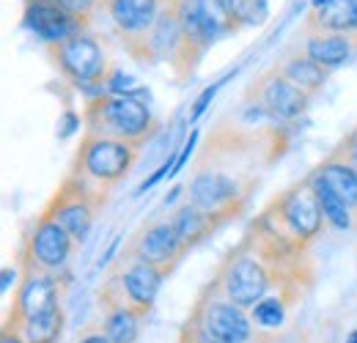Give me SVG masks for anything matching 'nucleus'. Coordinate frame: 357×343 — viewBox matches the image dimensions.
Listing matches in <instances>:
<instances>
[{
    "label": "nucleus",
    "mask_w": 357,
    "mask_h": 343,
    "mask_svg": "<svg viewBox=\"0 0 357 343\" xmlns=\"http://www.w3.org/2000/svg\"><path fill=\"white\" fill-rule=\"evenodd\" d=\"M327 217L321 212L313 178H303L291 187H286L280 195H275L267 209L256 217V225L267 228L269 234L280 236L283 242H291L297 247H308L321 234Z\"/></svg>",
    "instance_id": "f257e3e1"
},
{
    "label": "nucleus",
    "mask_w": 357,
    "mask_h": 343,
    "mask_svg": "<svg viewBox=\"0 0 357 343\" xmlns=\"http://www.w3.org/2000/svg\"><path fill=\"white\" fill-rule=\"evenodd\" d=\"M83 127L91 135L116 137V140H127V143L143 146L154 135L157 121H154L149 105L140 102L137 96L99 93V96H91L86 102Z\"/></svg>",
    "instance_id": "f03ea898"
},
{
    "label": "nucleus",
    "mask_w": 357,
    "mask_h": 343,
    "mask_svg": "<svg viewBox=\"0 0 357 343\" xmlns=\"http://www.w3.org/2000/svg\"><path fill=\"white\" fill-rule=\"evenodd\" d=\"M140 148L143 146H137V143L86 132L80 137V146H77V154L72 160L69 173L80 176L83 181L93 184L96 190L110 192L113 187H119L130 176L137 157H140Z\"/></svg>",
    "instance_id": "7ed1b4c3"
},
{
    "label": "nucleus",
    "mask_w": 357,
    "mask_h": 343,
    "mask_svg": "<svg viewBox=\"0 0 357 343\" xmlns=\"http://www.w3.org/2000/svg\"><path fill=\"white\" fill-rule=\"evenodd\" d=\"M165 277L168 275L160 266H154L143 258L121 256L116 261V266L107 272L105 286L99 289V302L105 305V310L132 307L140 316H149Z\"/></svg>",
    "instance_id": "20e7f679"
},
{
    "label": "nucleus",
    "mask_w": 357,
    "mask_h": 343,
    "mask_svg": "<svg viewBox=\"0 0 357 343\" xmlns=\"http://www.w3.org/2000/svg\"><path fill=\"white\" fill-rule=\"evenodd\" d=\"M171 8L176 11L192 69L201 63V58L212 44L242 28L234 20L225 0H171Z\"/></svg>",
    "instance_id": "39448f33"
},
{
    "label": "nucleus",
    "mask_w": 357,
    "mask_h": 343,
    "mask_svg": "<svg viewBox=\"0 0 357 343\" xmlns=\"http://www.w3.org/2000/svg\"><path fill=\"white\" fill-rule=\"evenodd\" d=\"M105 204H107L105 190H96L93 184L83 181L80 176L66 173L63 181L58 184L55 195L47 201L42 215L52 217L58 225H63L75 236V242L80 245V242H86L99 212L105 209Z\"/></svg>",
    "instance_id": "423d86ee"
},
{
    "label": "nucleus",
    "mask_w": 357,
    "mask_h": 343,
    "mask_svg": "<svg viewBox=\"0 0 357 343\" xmlns=\"http://www.w3.org/2000/svg\"><path fill=\"white\" fill-rule=\"evenodd\" d=\"M47 52H50L55 69L80 91L102 88L113 69L102 39L93 36L91 31H83L66 42L47 44Z\"/></svg>",
    "instance_id": "0eeeda50"
},
{
    "label": "nucleus",
    "mask_w": 357,
    "mask_h": 343,
    "mask_svg": "<svg viewBox=\"0 0 357 343\" xmlns=\"http://www.w3.org/2000/svg\"><path fill=\"white\" fill-rule=\"evenodd\" d=\"M165 6L168 0H102V11L113 22L124 49L137 63H154L149 36Z\"/></svg>",
    "instance_id": "6e6552de"
},
{
    "label": "nucleus",
    "mask_w": 357,
    "mask_h": 343,
    "mask_svg": "<svg viewBox=\"0 0 357 343\" xmlns=\"http://www.w3.org/2000/svg\"><path fill=\"white\" fill-rule=\"evenodd\" d=\"M61 280L55 272H45L28 261H22V280L14 291L11 310L6 316V327H22L25 321L42 316L61 305Z\"/></svg>",
    "instance_id": "1a4fd4ad"
},
{
    "label": "nucleus",
    "mask_w": 357,
    "mask_h": 343,
    "mask_svg": "<svg viewBox=\"0 0 357 343\" xmlns=\"http://www.w3.org/2000/svg\"><path fill=\"white\" fill-rule=\"evenodd\" d=\"M192 319L215 338L228 343H253L256 338V321L253 316L245 313V307H239L236 302L225 300L220 294L212 291V297H201L195 310H192Z\"/></svg>",
    "instance_id": "9d476101"
},
{
    "label": "nucleus",
    "mask_w": 357,
    "mask_h": 343,
    "mask_svg": "<svg viewBox=\"0 0 357 343\" xmlns=\"http://www.w3.org/2000/svg\"><path fill=\"white\" fill-rule=\"evenodd\" d=\"M187 245L181 242L178 231L174 228L171 217L168 220H157L149 225H140L137 234L130 239L124 256L127 258H143L154 266H160L165 275H171L178 266V261L187 256Z\"/></svg>",
    "instance_id": "9b49d317"
},
{
    "label": "nucleus",
    "mask_w": 357,
    "mask_h": 343,
    "mask_svg": "<svg viewBox=\"0 0 357 343\" xmlns=\"http://www.w3.org/2000/svg\"><path fill=\"white\" fill-rule=\"evenodd\" d=\"M250 102H256L269 119L275 121H294L308 110L311 93H305L300 86H294L278 66L264 72L248 93Z\"/></svg>",
    "instance_id": "f8f14e48"
},
{
    "label": "nucleus",
    "mask_w": 357,
    "mask_h": 343,
    "mask_svg": "<svg viewBox=\"0 0 357 343\" xmlns=\"http://www.w3.org/2000/svg\"><path fill=\"white\" fill-rule=\"evenodd\" d=\"M75 236L58 225L52 217L42 215L36 220L33 231L28 234L25 239V247H22V261L45 269V272H63L69 258L75 253Z\"/></svg>",
    "instance_id": "ddd939ff"
},
{
    "label": "nucleus",
    "mask_w": 357,
    "mask_h": 343,
    "mask_svg": "<svg viewBox=\"0 0 357 343\" xmlns=\"http://www.w3.org/2000/svg\"><path fill=\"white\" fill-rule=\"evenodd\" d=\"M22 25L31 33H36L45 44H58L83 33V31H91L93 22L63 11L55 3H25Z\"/></svg>",
    "instance_id": "4468645a"
},
{
    "label": "nucleus",
    "mask_w": 357,
    "mask_h": 343,
    "mask_svg": "<svg viewBox=\"0 0 357 343\" xmlns=\"http://www.w3.org/2000/svg\"><path fill=\"white\" fill-rule=\"evenodd\" d=\"M357 49L355 33H305V47L303 52L313 58L316 63H321L324 69H338L344 66L352 52Z\"/></svg>",
    "instance_id": "2eb2a0df"
},
{
    "label": "nucleus",
    "mask_w": 357,
    "mask_h": 343,
    "mask_svg": "<svg viewBox=\"0 0 357 343\" xmlns=\"http://www.w3.org/2000/svg\"><path fill=\"white\" fill-rule=\"evenodd\" d=\"M305 33H355V0H330L327 6L311 8Z\"/></svg>",
    "instance_id": "dca6fc26"
},
{
    "label": "nucleus",
    "mask_w": 357,
    "mask_h": 343,
    "mask_svg": "<svg viewBox=\"0 0 357 343\" xmlns=\"http://www.w3.org/2000/svg\"><path fill=\"white\" fill-rule=\"evenodd\" d=\"M313 176L357 212V168L349 160H344L341 154H333L313 171Z\"/></svg>",
    "instance_id": "f3484780"
},
{
    "label": "nucleus",
    "mask_w": 357,
    "mask_h": 343,
    "mask_svg": "<svg viewBox=\"0 0 357 343\" xmlns=\"http://www.w3.org/2000/svg\"><path fill=\"white\" fill-rule=\"evenodd\" d=\"M171 222H174V228L178 231L181 242L187 245V250H192L195 245H201L204 239H209V236L223 225L218 217L204 212V209H198L195 204L178 206L176 212L171 215Z\"/></svg>",
    "instance_id": "a211bd4d"
},
{
    "label": "nucleus",
    "mask_w": 357,
    "mask_h": 343,
    "mask_svg": "<svg viewBox=\"0 0 357 343\" xmlns=\"http://www.w3.org/2000/svg\"><path fill=\"white\" fill-rule=\"evenodd\" d=\"M294 86H300L305 93H316V91H321V86L327 83V77H330V69H324L321 63H316L313 58H308L305 52H297V55H289L280 66H278Z\"/></svg>",
    "instance_id": "6ab92c4d"
},
{
    "label": "nucleus",
    "mask_w": 357,
    "mask_h": 343,
    "mask_svg": "<svg viewBox=\"0 0 357 343\" xmlns=\"http://www.w3.org/2000/svg\"><path fill=\"white\" fill-rule=\"evenodd\" d=\"M63 324H66V316H63V307L55 305L52 310H47L42 316L25 321L22 327H14L22 333V338L28 343H58L63 335Z\"/></svg>",
    "instance_id": "aec40b11"
},
{
    "label": "nucleus",
    "mask_w": 357,
    "mask_h": 343,
    "mask_svg": "<svg viewBox=\"0 0 357 343\" xmlns=\"http://www.w3.org/2000/svg\"><path fill=\"white\" fill-rule=\"evenodd\" d=\"M140 319L143 316L132 307H113V310H105L102 330L113 343H135L140 335Z\"/></svg>",
    "instance_id": "412c9836"
},
{
    "label": "nucleus",
    "mask_w": 357,
    "mask_h": 343,
    "mask_svg": "<svg viewBox=\"0 0 357 343\" xmlns=\"http://www.w3.org/2000/svg\"><path fill=\"white\" fill-rule=\"evenodd\" d=\"M294 300H297V297L289 294V291H275V294L264 297L261 302H256L253 310H250L256 327H261V330H278V327H283L286 310H289V305Z\"/></svg>",
    "instance_id": "4be33fe9"
},
{
    "label": "nucleus",
    "mask_w": 357,
    "mask_h": 343,
    "mask_svg": "<svg viewBox=\"0 0 357 343\" xmlns=\"http://www.w3.org/2000/svg\"><path fill=\"white\" fill-rule=\"evenodd\" d=\"M311 178H313V187H316V195H319V204H321V212L327 217V222H330L333 228H338V231H349V228L355 225V209H352L347 201H341L330 187H324L313 173H311Z\"/></svg>",
    "instance_id": "5701e85b"
},
{
    "label": "nucleus",
    "mask_w": 357,
    "mask_h": 343,
    "mask_svg": "<svg viewBox=\"0 0 357 343\" xmlns=\"http://www.w3.org/2000/svg\"><path fill=\"white\" fill-rule=\"evenodd\" d=\"M105 88L110 91V93H119V96H140L143 93V88L137 86V80L130 77V75H124L121 69H110V75H107V80H105Z\"/></svg>",
    "instance_id": "b1692460"
},
{
    "label": "nucleus",
    "mask_w": 357,
    "mask_h": 343,
    "mask_svg": "<svg viewBox=\"0 0 357 343\" xmlns=\"http://www.w3.org/2000/svg\"><path fill=\"white\" fill-rule=\"evenodd\" d=\"M55 6H61L63 11L75 14V17H83V20H96L99 8H102V0H55Z\"/></svg>",
    "instance_id": "393cba45"
},
{
    "label": "nucleus",
    "mask_w": 357,
    "mask_h": 343,
    "mask_svg": "<svg viewBox=\"0 0 357 343\" xmlns=\"http://www.w3.org/2000/svg\"><path fill=\"white\" fill-rule=\"evenodd\" d=\"M228 77H234V72H231V75H225V77H220L218 83H212L209 88H204V93H201V96L192 102V107H190V121H198V119L206 113V107L212 105V99L218 96V91H220L225 83H228Z\"/></svg>",
    "instance_id": "a878e982"
},
{
    "label": "nucleus",
    "mask_w": 357,
    "mask_h": 343,
    "mask_svg": "<svg viewBox=\"0 0 357 343\" xmlns=\"http://www.w3.org/2000/svg\"><path fill=\"white\" fill-rule=\"evenodd\" d=\"M181 335L184 338H190L192 343H228V341H220V338H215V335H209L192 316H190V321L184 324V330H181Z\"/></svg>",
    "instance_id": "bb28decb"
},
{
    "label": "nucleus",
    "mask_w": 357,
    "mask_h": 343,
    "mask_svg": "<svg viewBox=\"0 0 357 343\" xmlns=\"http://www.w3.org/2000/svg\"><path fill=\"white\" fill-rule=\"evenodd\" d=\"M195 143H198V132H190V137L184 140V146H181V154H178V160L174 162V168H171V176H176L184 165H187V160H190V154H192V148H195Z\"/></svg>",
    "instance_id": "cd10ccee"
},
{
    "label": "nucleus",
    "mask_w": 357,
    "mask_h": 343,
    "mask_svg": "<svg viewBox=\"0 0 357 343\" xmlns=\"http://www.w3.org/2000/svg\"><path fill=\"white\" fill-rule=\"evenodd\" d=\"M335 154H341L344 160H349V162H352V165L357 168V127L349 132V137L341 143V148H338Z\"/></svg>",
    "instance_id": "c85d7f7f"
},
{
    "label": "nucleus",
    "mask_w": 357,
    "mask_h": 343,
    "mask_svg": "<svg viewBox=\"0 0 357 343\" xmlns=\"http://www.w3.org/2000/svg\"><path fill=\"white\" fill-rule=\"evenodd\" d=\"M77 343H113V341L107 338V333H105V330L91 327V330H86V333L77 338Z\"/></svg>",
    "instance_id": "c756f323"
},
{
    "label": "nucleus",
    "mask_w": 357,
    "mask_h": 343,
    "mask_svg": "<svg viewBox=\"0 0 357 343\" xmlns=\"http://www.w3.org/2000/svg\"><path fill=\"white\" fill-rule=\"evenodd\" d=\"M0 343H28L22 338V333L20 330H14V327H3V338Z\"/></svg>",
    "instance_id": "7c9ffc66"
},
{
    "label": "nucleus",
    "mask_w": 357,
    "mask_h": 343,
    "mask_svg": "<svg viewBox=\"0 0 357 343\" xmlns=\"http://www.w3.org/2000/svg\"><path fill=\"white\" fill-rule=\"evenodd\" d=\"M11 277H17V272H14L11 266H6V269H3V291L11 289Z\"/></svg>",
    "instance_id": "2f4dec72"
},
{
    "label": "nucleus",
    "mask_w": 357,
    "mask_h": 343,
    "mask_svg": "<svg viewBox=\"0 0 357 343\" xmlns=\"http://www.w3.org/2000/svg\"><path fill=\"white\" fill-rule=\"evenodd\" d=\"M347 343H357V330H352V333H349V338H347Z\"/></svg>",
    "instance_id": "473e14b6"
},
{
    "label": "nucleus",
    "mask_w": 357,
    "mask_h": 343,
    "mask_svg": "<svg viewBox=\"0 0 357 343\" xmlns=\"http://www.w3.org/2000/svg\"><path fill=\"white\" fill-rule=\"evenodd\" d=\"M330 0H313V8H319V6H327Z\"/></svg>",
    "instance_id": "72a5a7b5"
},
{
    "label": "nucleus",
    "mask_w": 357,
    "mask_h": 343,
    "mask_svg": "<svg viewBox=\"0 0 357 343\" xmlns=\"http://www.w3.org/2000/svg\"><path fill=\"white\" fill-rule=\"evenodd\" d=\"M25 3H55V0H25Z\"/></svg>",
    "instance_id": "f704fd0d"
},
{
    "label": "nucleus",
    "mask_w": 357,
    "mask_h": 343,
    "mask_svg": "<svg viewBox=\"0 0 357 343\" xmlns=\"http://www.w3.org/2000/svg\"><path fill=\"white\" fill-rule=\"evenodd\" d=\"M355 36H357V0H355Z\"/></svg>",
    "instance_id": "c9c22d12"
},
{
    "label": "nucleus",
    "mask_w": 357,
    "mask_h": 343,
    "mask_svg": "<svg viewBox=\"0 0 357 343\" xmlns=\"http://www.w3.org/2000/svg\"><path fill=\"white\" fill-rule=\"evenodd\" d=\"M178 343H192V341H190V338H184V335H181V338H178Z\"/></svg>",
    "instance_id": "e433bc0d"
}]
</instances>
